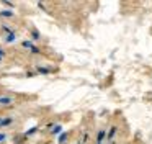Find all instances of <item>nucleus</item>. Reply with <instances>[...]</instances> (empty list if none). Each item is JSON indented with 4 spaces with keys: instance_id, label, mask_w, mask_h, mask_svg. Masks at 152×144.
<instances>
[]
</instances>
